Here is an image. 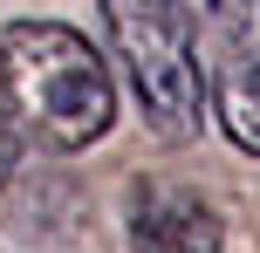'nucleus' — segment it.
Returning <instances> with one entry per match:
<instances>
[{
	"label": "nucleus",
	"mask_w": 260,
	"mask_h": 253,
	"mask_svg": "<svg viewBox=\"0 0 260 253\" xmlns=\"http://www.w3.org/2000/svg\"><path fill=\"white\" fill-rule=\"evenodd\" d=\"M212 117H219L226 144L260 158V48H240L212 82Z\"/></svg>",
	"instance_id": "nucleus-4"
},
{
	"label": "nucleus",
	"mask_w": 260,
	"mask_h": 253,
	"mask_svg": "<svg viewBox=\"0 0 260 253\" xmlns=\"http://www.w3.org/2000/svg\"><path fill=\"white\" fill-rule=\"evenodd\" d=\"M14 158H21V137H14V130H0V185L14 178Z\"/></svg>",
	"instance_id": "nucleus-6"
},
{
	"label": "nucleus",
	"mask_w": 260,
	"mask_h": 253,
	"mask_svg": "<svg viewBox=\"0 0 260 253\" xmlns=\"http://www.w3.org/2000/svg\"><path fill=\"white\" fill-rule=\"evenodd\" d=\"M165 7H178L192 27H212V34H233L247 21V0H165Z\"/></svg>",
	"instance_id": "nucleus-5"
},
{
	"label": "nucleus",
	"mask_w": 260,
	"mask_h": 253,
	"mask_svg": "<svg viewBox=\"0 0 260 253\" xmlns=\"http://www.w3.org/2000/svg\"><path fill=\"white\" fill-rule=\"evenodd\" d=\"M103 34L144 130L157 144H192L206 130V68L192 48L199 27L165 0H103Z\"/></svg>",
	"instance_id": "nucleus-2"
},
{
	"label": "nucleus",
	"mask_w": 260,
	"mask_h": 253,
	"mask_svg": "<svg viewBox=\"0 0 260 253\" xmlns=\"http://www.w3.org/2000/svg\"><path fill=\"white\" fill-rule=\"evenodd\" d=\"M0 117L21 144L76 158L117 123V82L96 41L69 21H7L0 27Z\"/></svg>",
	"instance_id": "nucleus-1"
},
{
	"label": "nucleus",
	"mask_w": 260,
	"mask_h": 253,
	"mask_svg": "<svg viewBox=\"0 0 260 253\" xmlns=\"http://www.w3.org/2000/svg\"><path fill=\"white\" fill-rule=\"evenodd\" d=\"M226 219L206 192L151 178L130 192V253H219Z\"/></svg>",
	"instance_id": "nucleus-3"
}]
</instances>
